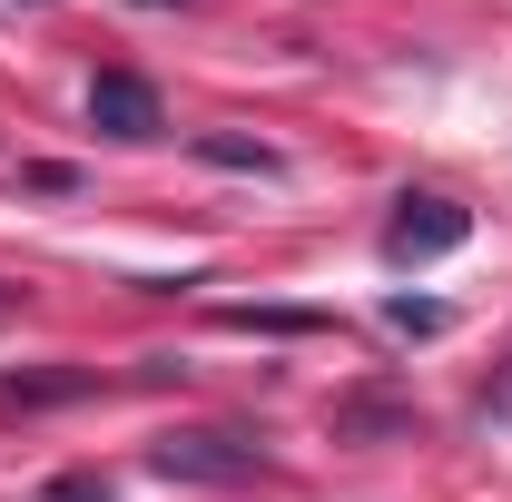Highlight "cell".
I'll return each mask as SVG.
<instances>
[{"mask_svg": "<svg viewBox=\"0 0 512 502\" xmlns=\"http://www.w3.org/2000/svg\"><path fill=\"white\" fill-rule=\"evenodd\" d=\"M197 158H207V168H256V178H276V148H256V138H227V128H217V138H197Z\"/></svg>", "mask_w": 512, "mask_h": 502, "instance_id": "cell-6", "label": "cell"}, {"mask_svg": "<svg viewBox=\"0 0 512 502\" xmlns=\"http://www.w3.org/2000/svg\"><path fill=\"white\" fill-rule=\"evenodd\" d=\"M483 424H512V365H503L493 384H483Z\"/></svg>", "mask_w": 512, "mask_h": 502, "instance_id": "cell-10", "label": "cell"}, {"mask_svg": "<svg viewBox=\"0 0 512 502\" xmlns=\"http://www.w3.org/2000/svg\"><path fill=\"white\" fill-rule=\"evenodd\" d=\"M89 119L138 148V138H158V128H168V109H158V89H148L138 69H99V79H89Z\"/></svg>", "mask_w": 512, "mask_h": 502, "instance_id": "cell-3", "label": "cell"}, {"mask_svg": "<svg viewBox=\"0 0 512 502\" xmlns=\"http://www.w3.org/2000/svg\"><path fill=\"white\" fill-rule=\"evenodd\" d=\"M463 237H473V217H463L453 197H434V188L394 197V217H384V256H394V266H424V256H453Z\"/></svg>", "mask_w": 512, "mask_h": 502, "instance_id": "cell-2", "label": "cell"}, {"mask_svg": "<svg viewBox=\"0 0 512 502\" xmlns=\"http://www.w3.org/2000/svg\"><path fill=\"white\" fill-rule=\"evenodd\" d=\"M384 325H394V335H434V325H444V306H414V296H394V306H384Z\"/></svg>", "mask_w": 512, "mask_h": 502, "instance_id": "cell-9", "label": "cell"}, {"mask_svg": "<svg viewBox=\"0 0 512 502\" xmlns=\"http://www.w3.org/2000/svg\"><path fill=\"white\" fill-rule=\"evenodd\" d=\"M79 394H99V365H20V375H0V414H50Z\"/></svg>", "mask_w": 512, "mask_h": 502, "instance_id": "cell-4", "label": "cell"}, {"mask_svg": "<svg viewBox=\"0 0 512 502\" xmlns=\"http://www.w3.org/2000/svg\"><path fill=\"white\" fill-rule=\"evenodd\" d=\"M227 325H237V335H316L306 306H227Z\"/></svg>", "mask_w": 512, "mask_h": 502, "instance_id": "cell-5", "label": "cell"}, {"mask_svg": "<svg viewBox=\"0 0 512 502\" xmlns=\"http://www.w3.org/2000/svg\"><path fill=\"white\" fill-rule=\"evenodd\" d=\"M148 463H158L168 483H256V473H266L256 434H237V424H188V434L158 443Z\"/></svg>", "mask_w": 512, "mask_h": 502, "instance_id": "cell-1", "label": "cell"}, {"mask_svg": "<svg viewBox=\"0 0 512 502\" xmlns=\"http://www.w3.org/2000/svg\"><path fill=\"white\" fill-rule=\"evenodd\" d=\"M394 424H404L394 394H355V404H335V434H394Z\"/></svg>", "mask_w": 512, "mask_h": 502, "instance_id": "cell-7", "label": "cell"}, {"mask_svg": "<svg viewBox=\"0 0 512 502\" xmlns=\"http://www.w3.org/2000/svg\"><path fill=\"white\" fill-rule=\"evenodd\" d=\"M30 502H119V493H109V473H89V463H79V473H50Z\"/></svg>", "mask_w": 512, "mask_h": 502, "instance_id": "cell-8", "label": "cell"}]
</instances>
